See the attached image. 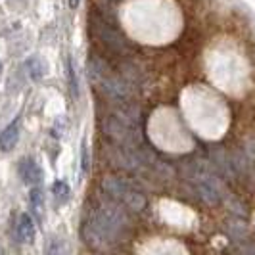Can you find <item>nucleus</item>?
Masks as SVG:
<instances>
[{"label":"nucleus","mask_w":255,"mask_h":255,"mask_svg":"<svg viewBox=\"0 0 255 255\" xmlns=\"http://www.w3.org/2000/svg\"><path fill=\"white\" fill-rule=\"evenodd\" d=\"M31 205H33V213H37L38 217H42V209H44V202H42V194L38 188L31 190Z\"/></svg>","instance_id":"nucleus-12"},{"label":"nucleus","mask_w":255,"mask_h":255,"mask_svg":"<svg viewBox=\"0 0 255 255\" xmlns=\"http://www.w3.org/2000/svg\"><path fill=\"white\" fill-rule=\"evenodd\" d=\"M89 31L92 38L114 56L127 58L134 52L128 38L121 33V29L115 23V15H106L92 8L89 13Z\"/></svg>","instance_id":"nucleus-2"},{"label":"nucleus","mask_w":255,"mask_h":255,"mask_svg":"<svg viewBox=\"0 0 255 255\" xmlns=\"http://www.w3.org/2000/svg\"><path fill=\"white\" fill-rule=\"evenodd\" d=\"M67 73H69V85H71V94H73V96H79V87H77L75 69H73V62H71V60L67 62Z\"/></svg>","instance_id":"nucleus-13"},{"label":"nucleus","mask_w":255,"mask_h":255,"mask_svg":"<svg viewBox=\"0 0 255 255\" xmlns=\"http://www.w3.org/2000/svg\"><path fill=\"white\" fill-rule=\"evenodd\" d=\"M0 79H2V62H0Z\"/></svg>","instance_id":"nucleus-16"},{"label":"nucleus","mask_w":255,"mask_h":255,"mask_svg":"<svg viewBox=\"0 0 255 255\" xmlns=\"http://www.w3.org/2000/svg\"><path fill=\"white\" fill-rule=\"evenodd\" d=\"M81 159H83V171L87 173L89 171V150H87V140H83L81 144Z\"/></svg>","instance_id":"nucleus-14"},{"label":"nucleus","mask_w":255,"mask_h":255,"mask_svg":"<svg viewBox=\"0 0 255 255\" xmlns=\"http://www.w3.org/2000/svg\"><path fill=\"white\" fill-rule=\"evenodd\" d=\"M44 255H65V246L60 238L52 236L46 242V248H44Z\"/></svg>","instance_id":"nucleus-11"},{"label":"nucleus","mask_w":255,"mask_h":255,"mask_svg":"<svg viewBox=\"0 0 255 255\" xmlns=\"http://www.w3.org/2000/svg\"><path fill=\"white\" fill-rule=\"evenodd\" d=\"M17 173H19V177H21V180H23L25 184H38V182L42 180V169H40V165H38L33 157H29V155L19 159V163H17Z\"/></svg>","instance_id":"nucleus-6"},{"label":"nucleus","mask_w":255,"mask_h":255,"mask_svg":"<svg viewBox=\"0 0 255 255\" xmlns=\"http://www.w3.org/2000/svg\"><path fill=\"white\" fill-rule=\"evenodd\" d=\"M17 140H19V121L15 119L13 123H10L0 132V150L2 152H12L17 146Z\"/></svg>","instance_id":"nucleus-8"},{"label":"nucleus","mask_w":255,"mask_h":255,"mask_svg":"<svg viewBox=\"0 0 255 255\" xmlns=\"http://www.w3.org/2000/svg\"><path fill=\"white\" fill-rule=\"evenodd\" d=\"M67 4H69V8H71V10H77V8H79V4H81V0H67Z\"/></svg>","instance_id":"nucleus-15"},{"label":"nucleus","mask_w":255,"mask_h":255,"mask_svg":"<svg viewBox=\"0 0 255 255\" xmlns=\"http://www.w3.org/2000/svg\"><path fill=\"white\" fill-rule=\"evenodd\" d=\"M102 128L106 136L114 142V146L127 148V150H136L140 146V132L136 130V125L123 121L117 115H108L102 121Z\"/></svg>","instance_id":"nucleus-4"},{"label":"nucleus","mask_w":255,"mask_h":255,"mask_svg":"<svg viewBox=\"0 0 255 255\" xmlns=\"http://www.w3.org/2000/svg\"><path fill=\"white\" fill-rule=\"evenodd\" d=\"M89 75L90 81L96 85V89L106 94L112 102L127 104L132 96V89L128 79L119 69H115L108 60H104L100 54L89 56Z\"/></svg>","instance_id":"nucleus-1"},{"label":"nucleus","mask_w":255,"mask_h":255,"mask_svg":"<svg viewBox=\"0 0 255 255\" xmlns=\"http://www.w3.org/2000/svg\"><path fill=\"white\" fill-rule=\"evenodd\" d=\"M15 234H17V240L21 244H31L35 240V234H37V229H35V223H33V217L29 213H21L19 219H17V229H15Z\"/></svg>","instance_id":"nucleus-7"},{"label":"nucleus","mask_w":255,"mask_h":255,"mask_svg":"<svg viewBox=\"0 0 255 255\" xmlns=\"http://www.w3.org/2000/svg\"><path fill=\"white\" fill-rule=\"evenodd\" d=\"M102 188L108 196H112L115 202L127 205L132 211H142L146 207V198L132 182L121 177H106L102 180Z\"/></svg>","instance_id":"nucleus-3"},{"label":"nucleus","mask_w":255,"mask_h":255,"mask_svg":"<svg viewBox=\"0 0 255 255\" xmlns=\"http://www.w3.org/2000/svg\"><path fill=\"white\" fill-rule=\"evenodd\" d=\"M25 67L33 81H40L44 77V73H46V65H44V62L38 56H31L25 62Z\"/></svg>","instance_id":"nucleus-9"},{"label":"nucleus","mask_w":255,"mask_h":255,"mask_svg":"<svg viewBox=\"0 0 255 255\" xmlns=\"http://www.w3.org/2000/svg\"><path fill=\"white\" fill-rule=\"evenodd\" d=\"M52 192H54V196L58 198V202H60V204H65V202L69 200V194H71L69 184H67L65 180H56V182H54V186H52Z\"/></svg>","instance_id":"nucleus-10"},{"label":"nucleus","mask_w":255,"mask_h":255,"mask_svg":"<svg viewBox=\"0 0 255 255\" xmlns=\"http://www.w3.org/2000/svg\"><path fill=\"white\" fill-rule=\"evenodd\" d=\"M192 182L196 184L198 194L202 196V200L209 202V204H217L219 198H221V192H219V184L215 182V179L211 175H207L204 171H198L192 177Z\"/></svg>","instance_id":"nucleus-5"}]
</instances>
